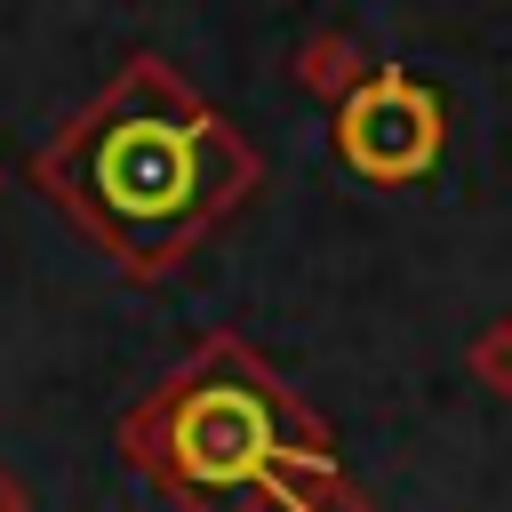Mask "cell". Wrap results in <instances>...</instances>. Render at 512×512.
Instances as JSON below:
<instances>
[{
  "mask_svg": "<svg viewBox=\"0 0 512 512\" xmlns=\"http://www.w3.org/2000/svg\"><path fill=\"white\" fill-rule=\"evenodd\" d=\"M344 160L360 168V176H424L432 168V152H440V104L424 96V88H408V80H368L352 104H344Z\"/></svg>",
  "mask_w": 512,
  "mask_h": 512,
  "instance_id": "cell-2",
  "label": "cell"
},
{
  "mask_svg": "<svg viewBox=\"0 0 512 512\" xmlns=\"http://www.w3.org/2000/svg\"><path fill=\"white\" fill-rule=\"evenodd\" d=\"M176 464H184L192 480H208V488L256 480V472L272 464V416H264V400L240 392V384L192 392L184 416H176Z\"/></svg>",
  "mask_w": 512,
  "mask_h": 512,
  "instance_id": "cell-3",
  "label": "cell"
},
{
  "mask_svg": "<svg viewBox=\"0 0 512 512\" xmlns=\"http://www.w3.org/2000/svg\"><path fill=\"white\" fill-rule=\"evenodd\" d=\"M0 512H8V488H0Z\"/></svg>",
  "mask_w": 512,
  "mask_h": 512,
  "instance_id": "cell-4",
  "label": "cell"
},
{
  "mask_svg": "<svg viewBox=\"0 0 512 512\" xmlns=\"http://www.w3.org/2000/svg\"><path fill=\"white\" fill-rule=\"evenodd\" d=\"M96 192H104V208L128 216V224H168V216H184V200L200 192V152H192V136L168 128V120H128V128H112L104 152H96Z\"/></svg>",
  "mask_w": 512,
  "mask_h": 512,
  "instance_id": "cell-1",
  "label": "cell"
}]
</instances>
